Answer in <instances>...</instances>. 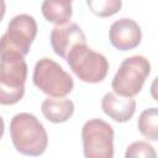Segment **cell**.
I'll use <instances>...</instances> for the list:
<instances>
[{
  "label": "cell",
  "instance_id": "cell-7",
  "mask_svg": "<svg viewBox=\"0 0 158 158\" xmlns=\"http://www.w3.org/2000/svg\"><path fill=\"white\" fill-rule=\"evenodd\" d=\"M37 35L36 20L27 14H20L12 17L7 25L6 32L0 37V54L15 52L26 56Z\"/></svg>",
  "mask_w": 158,
  "mask_h": 158
},
{
  "label": "cell",
  "instance_id": "cell-13",
  "mask_svg": "<svg viewBox=\"0 0 158 158\" xmlns=\"http://www.w3.org/2000/svg\"><path fill=\"white\" fill-rule=\"evenodd\" d=\"M141 135L151 141L158 139V110L157 107L146 109L141 112L137 121Z\"/></svg>",
  "mask_w": 158,
  "mask_h": 158
},
{
  "label": "cell",
  "instance_id": "cell-14",
  "mask_svg": "<svg viewBox=\"0 0 158 158\" xmlns=\"http://www.w3.org/2000/svg\"><path fill=\"white\" fill-rule=\"evenodd\" d=\"M89 10L99 17H109L121 10V0H86Z\"/></svg>",
  "mask_w": 158,
  "mask_h": 158
},
{
  "label": "cell",
  "instance_id": "cell-6",
  "mask_svg": "<svg viewBox=\"0 0 158 158\" xmlns=\"http://www.w3.org/2000/svg\"><path fill=\"white\" fill-rule=\"evenodd\" d=\"M83 152L86 158L114 157V128L100 118H91L81 128Z\"/></svg>",
  "mask_w": 158,
  "mask_h": 158
},
{
  "label": "cell",
  "instance_id": "cell-12",
  "mask_svg": "<svg viewBox=\"0 0 158 158\" xmlns=\"http://www.w3.org/2000/svg\"><path fill=\"white\" fill-rule=\"evenodd\" d=\"M41 11L48 22L54 25H64L72 17V1L70 0H43Z\"/></svg>",
  "mask_w": 158,
  "mask_h": 158
},
{
  "label": "cell",
  "instance_id": "cell-10",
  "mask_svg": "<svg viewBox=\"0 0 158 158\" xmlns=\"http://www.w3.org/2000/svg\"><path fill=\"white\" fill-rule=\"evenodd\" d=\"M101 109L106 116L116 122H127L136 111V101L131 96H121L116 93H106L101 100Z\"/></svg>",
  "mask_w": 158,
  "mask_h": 158
},
{
  "label": "cell",
  "instance_id": "cell-9",
  "mask_svg": "<svg viewBox=\"0 0 158 158\" xmlns=\"http://www.w3.org/2000/svg\"><path fill=\"white\" fill-rule=\"evenodd\" d=\"M109 38L111 44L118 51L133 49L141 42V27L135 20L122 17L110 26Z\"/></svg>",
  "mask_w": 158,
  "mask_h": 158
},
{
  "label": "cell",
  "instance_id": "cell-4",
  "mask_svg": "<svg viewBox=\"0 0 158 158\" xmlns=\"http://www.w3.org/2000/svg\"><path fill=\"white\" fill-rule=\"evenodd\" d=\"M33 84L46 95L63 98L74 86L72 75L51 58H41L33 69Z\"/></svg>",
  "mask_w": 158,
  "mask_h": 158
},
{
  "label": "cell",
  "instance_id": "cell-5",
  "mask_svg": "<svg viewBox=\"0 0 158 158\" xmlns=\"http://www.w3.org/2000/svg\"><path fill=\"white\" fill-rule=\"evenodd\" d=\"M149 73L151 64L143 56H132L123 59L111 83L114 93L133 98L141 91Z\"/></svg>",
  "mask_w": 158,
  "mask_h": 158
},
{
  "label": "cell",
  "instance_id": "cell-16",
  "mask_svg": "<svg viewBox=\"0 0 158 158\" xmlns=\"http://www.w3.org/2000/svg\"><path fill=\"white\" fill-rule=\"evenodd\" d=\"M5 11H6V4H5V0H0V22H1V20L4 19Z\"/></svg>",
  "mask_w": 158,
  "mask_h": 158
},
{
  "label": "cell",
  "instance_id": "cell-3",
  "mask_svg": "<svg viewBox=\"0 0 158 158\" xmlns=\"http://www.w3.org/2000/svg\"><path fill=\"white\" fill-rule=\"evenodd\" d=\"M72 72L85 83H99L105 79L109 72V62L106 57L93 51L86 43L78 44L70 51L65 58Z\"/></svg>",
  "mask_w": 158,
  "mask_h": 158
},
{
  "label": "cell",
  "instance_id": "cell-15",
  "mask_svg": "<svg viewBox=\"0 0 158 158\" xmlns=\"http://www.w3.org/2000/svg\"><path fill=\"white\" fill-rule=\"evenodd\" d=\"M157 154H156V151L154 148L148 143V142H144V141H137V142H133L131 143L127 149H126V153H125V157L126 158H139V157H144V158H154Z\"/></svg>",
  "mask_w": 158,
  "mask_h": 158
},
{
  "label": "cell",
  "instance_id": "cell-11",
  "mask_svg": "<svg viewBox=\"0 0 158 158\" xmlns=\"http://www.w3.org/2000/svg\"><path fill=\"white\" fill-rule=\"evenodd\" d=\"M41 110L43 116L53 122V123H62L68 121L73 112H74V104L69 99H46L42 105Z\"/></svg>",
  "mask_w": 158,
  "mask_h": 158
},
{
  "label": "cell",
  "instance_id": "cell-8",
  "mask_svg": "<svg viewBox=\"0 0 158 158\" xmlns=\"http://www.w3.org/2000/svg\"><path fill=\"white\" fill-rule=\"evenodd\" d=\"M81 43H86V37L79 25L74 22L56 25L51 31V46L54 53L63 59L68 57L72 49Z\"/></svg>",
  "mask_w": 158,
  "mask_h": 158
},
{
  "label": "cell",
  "instance_id": "cell-17",
  "mask_svg": "<svg viewBox=\"0 0 158 158\" xmlns=\"http://www.w3.org/2000/svg\"><path fill=\"white\" fill-rule=\"evenodd\" d=\"M4 131H5V123H4V118L0 116V139L4 136Z\"/></svg>",
  "mask_w": 158,
  "mask_h": 158
},
{
  "label": "cell",
  "instance_id": "cell-18",
  "mask_svg": "<svg viewBox=\"0 0 158 158\" xmlns=\"http://www.w3.org/2000/svg\"><path fill=\"white\" fill-rule=\"evenodd\" d=\"M70 1H73V0H70Z\"/></svg>",
  "mask_w": 158,
  "mask_h": 158
},
{
  "label": "cell",
  "instance_id": "cell-2",
  "mask_svg": "<svg viewBox=\"0 0 158 158\" xmlns=\"http://www.w3.org/2000/svg\"><path fill=\"white\" fill-rule=\"evenodd\" d=\"M27 63L15 52L0 54V105L17 104L25 94Z\"/></svg>",
  "mask_w": 158,
  "mask_h": 158
},
{
  "label": "cell",
  "instance_id": "cell-1",
  "mask_svg": "<svg viewBox=\"0 0 158 158\" xmlns=\"http://www.w3.org/2000/svg\"><path fill=\"white\" fill-rule=\"evenodd\" d=\"M10 136L17 152L25 156H41L48 146V135L40 120L28 112H20L11 118Z\"/></svg>",
  "mask_w": 158,
  "mask_h": 158
}]
</instances>
